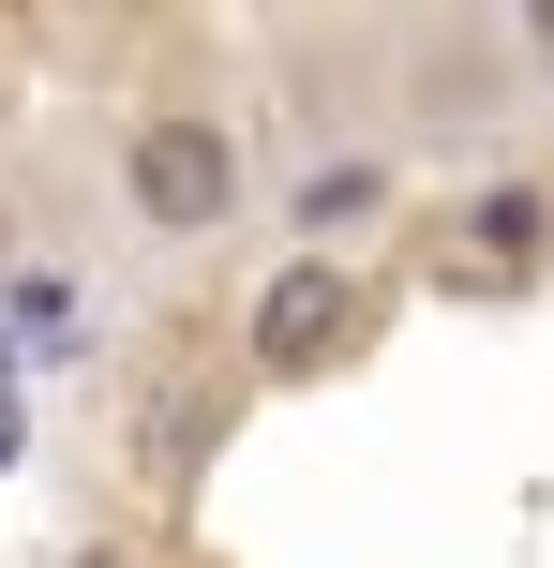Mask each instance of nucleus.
Segmentation results:
<instances>
[{
    "label": "nucleus",
    "mask_w": 554,
    "mask_h": 568,
    "mask_svg": "<svg viewBox=\"0 0 554 568\" xmlns=\"http://www.w3.org/2000/svg\"><path fill=\"white\" fill-rule=\"evenodd\" d=\"M75 568H135V554H75Z\"/></svg>",
    "instance_id": "6"
},
{
    "label": "nucleus",
    "mask_w": 554,
    "mask_h": 568,
    "mask_svg": "<svg viewBox=\"0 0 554 568\" xmlns=\"http://www.w3.org/2000/svg\"><path fill=\"white\" fill-rule=\"evenodd\" d=\"M360 210H375V165H315L300 180V225H360Z\"/></svg>",
    "instance_id": "3"
},
{
    "label": "nucleus",
    "mask_w": 554,
    "mask_h": 568,
    "mask_svg": "<svg viewBox=\"0 0 554 568\" xmlns=\"http://www.w3.org/2000/svg\"><path fill=\"white\" fill-rule=\"evenodd\" d=\"M0 270H16V210H0Z\"/></svg>",
    "instance_id": "5"
},
{
    "label": "nucleus",
    "mask_w": 554,
    "mask_h": 568,
    "mask_svg": "<svg viewBox=\"0 0 554 568\" xmlns=\"http://www.w3.org/2000/svg\"><path fill=\"white\" fill-rule=\"evenodd\" d=\"M330 344H345V270H330V255H285L270 300H255V359L270 374H315Z\"/></svg>",
    "instance_id": "2"
},
{
    "label": "nucleus",
    "mask_w": 554,
    "mask_h": 568,
    "mask_svg": "<svg viewBox=\"0 0 554 568\" xmlns=\"http://www.w3.org/2000/svg\"><path fill=\"white\" fill-rule=\"evenodd\" d=\"M525 45H540V60H554V0H525Z\"/></svg>",
    "instance_id": "4"
},
{
    "label": "nucleus",
    "mask_w": 554,
    "mask_h": 568,
    "mask_svg": "<svg viewBox=\"0 0 554 568\" xmlns=\"http://www.w3.org/2000/svg\"><path fill=\"white\" fill-rule=\"evenodd\" d=\"M0 449H16V419H0Z\"/></svg>",
    "instance_id": "7"
},
{
    "label": "nucleus",
    "mask_w": 554,
    "mask_h": 568,
    "mask_svg": "<svg viewBox=\"0 0 554 568\" xmlns=\"http://www.w3.org/2000/svg\"><path fill=\"white\" fill-rule=\"evenodd\" d=\"M120 195H135L165 240H210V225L240 210V135H225V120H195V105L135 120V135H120Z\"/></svg>",
    "instance_id": "1"
}]
</instances>
